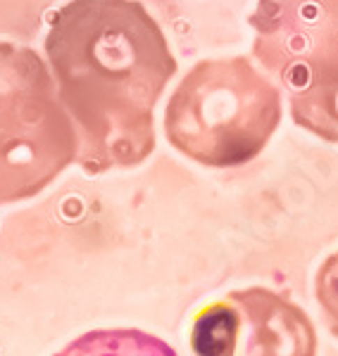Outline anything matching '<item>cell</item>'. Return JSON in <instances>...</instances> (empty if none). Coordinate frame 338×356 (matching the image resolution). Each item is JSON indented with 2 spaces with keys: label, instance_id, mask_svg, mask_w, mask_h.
<instances>
[{
  "label": "cell",
  "instance_id": "cell-1",
  "mask_svg": "<svg viewBox=\"0 0 338 356\" xmlns=\"http://www.w3.org/2000/svg\"><path fill=\"white\" fill-rule=\"evenodd\" d=\"M45 55L86 174L146 162L155 150V105L176 74L151 13L139 0H70L50 19Z\"/></svg>",
  "mask_w": 338,
  "mask_h": 356
},
{
  "label": "cell",
  "instance_id": "cell-2",
  "mask_svg": "<svg viewBox=\"0 0 338 356\" xmlns=\"http://www.w3.org/2000/svg\"><path fill=\"white\" fill-rule=\"evenodd\" d=\"M279 122L282 93L245 57L198 62L164 110L167 140L212 169L253 162Z\"/></svg>",
  "mask_w": 338,
  "mask_h": 356
},
{
  "label": "cell",
  "instance_id": "cell-3",
  "mask_svg": "<svg viewBox=\"0 0 338 356\" xmlns=\"http://www.w3.org/2000/svg\"><path fill=\"white\" fill-rule=\"evenodd\" d=\"M79 157V134L45 62L0 43V204L50 186Z\"/></svg>",
  "mask_w": 338,
  "mask_h": 356
},
{
  "label": "cell",
  "instance_id": "cell-4",
  "mask_svg": "<svg viewBox=\"0 0 338 356\" xmlns=\"http://www.w3.org/2000/svg\"><path fill=\"white\" fill-rule=\"evenodd\" d=\"M196 356H317V332L298 304L267 288L233 290L193 318Z\"/></svg>",
  "mask_w": 338,
  "mask_h": 356
},
{
  "label": "cell",
  "instance_id": "cell-5",
  "mask_svg": "<svg viewBox=\"0 0 338 356\" xmlns=\"http://www.w3.org/2000/svg\"><path fill=\"white\" fill-rule=\"evenodd\" d=\"M253 55L289 90L338 72V0H257Z\"/></svg>",
  "mask_w": 338,
  "mask_h": 356
},
{
  "label": "cell",
  "instance_id": "cell-6",
  "mask_svg": "<svg viewBox=\"0 0 338 356\" xmlns=\"http://www.w3.org/2000/svg\"><path fill=\"white\" fill-rule=\"evenodd\" d=\"M55 356H176L164 340L134 328L91 330Z\"/></svg>",
  "mask_w": 338,
  "mask_h": 356
},
{
  "label": "cell",
  "instance_id": "cell-7",
  "mask_svg": "<svg viewBox=\"0 0 338 356\" xmlns=\"http://www.w3.org/2000/svg\"><path fill=\"white\" fill-rule=\"evenodd\" d=\"M291 117L322 140L338 143V72L291 90Z\"/></svg>",
  "mask_w": 338,
  "mask_h": 356
},
{
  "label": "cell",
  "instance_id": "cell-8",
  "mask_svg": "<svg viewBox=\"0 0 338 356\" xmlns=\"http://www.w3.org/2000/svg\"><path fill=\"white\" fill-rule=\"evenodd\" d=\"M314 292L324 312L326 325L334 332V337H338V250L326 257L319 266L317 278H314Z\"/></svg>",
  "mask_w": 338,
  "mask_h": 356
}]
</instances>
